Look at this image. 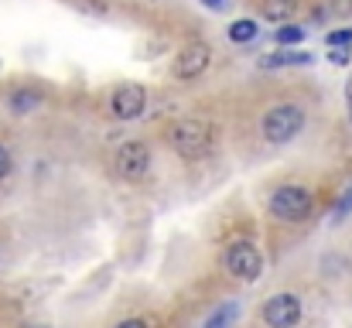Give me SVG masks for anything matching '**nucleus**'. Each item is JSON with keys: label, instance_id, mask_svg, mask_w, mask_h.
<instances>
[{"label": "nucleus", "instance_id": "obj_1", "mask_svg": "<svg viewBox=\"0 0 352 328\" xmlns=\"http://www.w3.org/2000/svg\"><path fill=\"white\" fill-rule=\"evenodd\" d=\"M171 147L178 151V157L199 161V157H206V154L212 151V127H209L206 120L188 116V120L175 123V130H171Z\"/></svg>", "mask_w": 352, "mask_h": 328}, {"label": "nucleus", "instance_id": "obj_2", "mask_svg": "<svg viewBox=\"0 0 352 328\" xmlns=\"http://www.w3.org/2000/svg\"><path fill=\"white\" fill-rule=\"evenodd\" d=\"M305 127V109L298 103H277L274 109H267L263 116V137L270 144H287L301 133Z\"/></svg>", "mask_w": 352, "mask_h": 328}, {"label": "nucleus", "instance_id": "obj_3", "mask_svg": "<svg viewBox=\"0 0 352 328\" xmlns=\"http://www.w3.org/2000/svg\"><path fill=\"white\" fill-rule=\"evenodd\" d=\"M270 212L284 222H301L311 212V192L301 185H284L270 195Z\"/></svg>", "mask_w": 352, "mask_h": 328}, {"label": "nucleus", "instance_id": "obj_4", "mask_svg": "<svg viewBox=\"0 0 352 328\" xmlns=\"http://www.w3.org/2000/svg\"><path fill=\"white\" fill-rule=\"evenodd\" d=\"M226 270L233 277H239V281H256L263 274V256H260V250L250 239H239V243H233L226 250Z\"/></svg>", "mask_w": 352, "mask_h": 328}, {"label": "nucleus", "instance_id": "obj_5", "mask_svg": "<svg viewBox=\"0 0 352 328\" xmlns=\"http://www.w3.org/2000/svg\"><path fill=\"white\" fill-rule=\"evenodd\" d=\"M209 62H212V48L206 41H192L175 55V76L178 79H199L209 69Z\"/></svg>", "mask_w": 352, "mask_h": 328}, {"label": "nucleus", "instance_id": "obj_6", "mask_svg": "<svg viewBox=\"0 0 352 328\" xmlns=\"http://www.w3.org/2000/svg\"><path fill=\"white\" fill-rule=\"evenodd\" d=\"M151 168V147L140 144V140H130L117 151V171L126 182H140Z\"/></svg>", "mask_w": 352, "mask_h": 328}, {"label": "nucleus", "instance_id": "obj_7", "mask_svg": "<svg viewBox=\"0 0 352 328\" xmlns=\"http://www.w3.org/2000/svg\"><path fill=\"white\" fill-rule=\"evenodd\" d=\"M263 322L270 328H294L301 322V301H298V294H274L263 305Z\"/></svg>", "mask_w": 352, "mask_h": 328}, {"label": "nucleus", "instance_id": "obj_8", "mask_svg": "<svg viewBox=\"0 0 352 328\" xmlns=\"http://www.w3.org/2000/svg\"><path fill=\"white\" fill-rule=\"evenodd\" d=\"M113 116L117 120H137L144 107H147V89L137 86V83H123L117 93H113Z\"/></svg>", "mask_w": 352, "mask_h": 328}, {"label": "nucleus", "instance_id": "obj_9", "mask_svg": "<svg viewBox=\"0 0 352 328\" xmlns=\"http://www.w3.org/2000/svg\"><path fill=\"white\" fill-rule=\"evenodd\" d=\"M298 10V0H260V14L270 24H287Z\"/></svg>", "mask_w": 352, "mask_h": 328}, {"label": "nucleus", "instance_id": "obj_10", "mask_svg": "<svg viewBox=\"0 0 352 328\" xmlns=\"http://www.w3.org/2000/svg\"><path fill=\"white\" fill-rule=\"evenodd\" d=\"M287 65H311L308 52H277V55H263L260 69H287Z\"/></svg>", "mask_w": 352, "mask_h": 328}, {"label": "nucleus", "instance_id": "obj_11", "mask_svg": "<svg viewBox=\"0 0 352 328\" xmlns=\"http://www.w3.org/2000/svg\"><path fill=\"white\" fill-rule=\"evenodd\" d=\"M256 31H260V28H256V21L239 17V21L230 24V31H226V34H230V41H236V45H246V41H253V38H256Z\"/></svg>", "mask_w": 352, "mask_h": 328}, {"label": "nucleus", "instance_id": "obj_12", "mask_svg": "<svg viewBox=\"0 0 352 328\" xmlns=\"http://www.w3.org/2000/svg\"><path fill=\"white\" fill-rule=\"evenodd\" d=\"M236 315H239V305H236V301H226V305L206 322V328H233Z\"/></svg>", "mask_w": 352, "mask_h": 328}, {"label": "nucleus", "instance_id": "obj_13", "mask_svg": "<svg viewBox=\"0 0 352 328\" xmlns=\"http://www.w3.org/2000/svg\"><path fill=\"white\" fill-rule=\"evenodd\" d=\"M305 34H308V28H301V24H284V28H277V45H298V41H305Z\"/></svg>", "mask_w": 352, "mask_h": 328}, {"label": "nucleus", "instance_id": "obj_14", "mask_svg": "<svg viewBox=\"0 0 352 328\" xmlns=\"http://www.w3.org/2000/svg\"><path fill=\"white\" fill-rule=\"evenodd\" d=\"M38 103H41V96H38V93H31V89H21V93H14V96H10L14 113H31Z\"/></svg>", "mask_w": 352, "mask_h": 328}, {"label": "nucleus", "instance_id": "obj_15", "mask_svg": "<svg viewBox=\"0 0 352 328\" xmlns=\"http://www.w3.org/2000/svg\"><path fill=\"white\" fill-rule=\"evenodd\" d=\"M329 58H332L336 65H349L352 62V45H332V48H329Z\"/></svg>", "mask_w": 352, "mask_h": 328}, {"label": "nucleus", "instance_id": "obj_16", "mask_svg": "<svg viewBox=\"0 0 352 328\" xmlns=\"http://www.w3.org/2000/svg\"><path fill=\"white\" fill-rule=\"evenodd\" d=\"M325 45H352V28H342V31H329L325 34Z\"/></svg>", "mask_w": 352, "mask_h": 328}, {"label": "nucleus", "instance_id": "obj_17", "mask_svg": "<svg viewBox=\"0 0 352 328\" xmlns=\"http://www.w3.org/2000/svg\"><path fill=\"white\" fill-rule=\"evenodd\" d=\"M329 14H336V17H352V0H329Z\"/></svg>", "mask_w": 352, "mask_h": 328}, {"label": "nucleus", "instance_id": "obj_18", "mask_svg": "<svg viewBox=\"0 0 352 328\" xmlns=\"http://www.w3.org/2000/svg\"><path fill=\"white\" fill-rule=\"evenodd\" d=\"M352 212V185H349V192L342 195V202L336 206V219H342V216H349Z\"/></svg>", "mask_w": 352, "mask_h": 328}, {"label": "nucleus", "instance_id": "obj_19", "mask_svg": "<svg viewBox=\"0 0 352 328\" xmlns=\"http://www.w3.org/2000/svg\"><path fill=\"white\" fill-rule=\"evenodd\" d=\"M10 168H14L10 151H7V147H0V178H7V175H10Z\"/></svg>", "mask_w": 352, "mask_h": 328}, {"label": "nucleus", "instance_id": "obj_20", "mask_svg": "<svg viewBox=\"0 0 352 328\" xmlns=\"http://www.w3.org/2000/svg\"><path fill=\"white\" fill-rule=\"evenodd\" d=\"M346 109H349V123H352V76H349V83H346Z\"/></svg>", "mask_w": 352, "mask_h": 328}, {"label": "nucleus", "instance_id": "obj_21", "mask_svg": "<svg viewBox=\"0 0 352 328\" xmlns=\"http://www.w3.org/2000/svg\"><path fill=\"white\" fill-rule=\"evenodd\" d=\"M117 328H147V325H144L140 318H126V322H120Z\"/></svg>", "mask_w": 352, "mask_h": 328}, {"label": "nucleus", "instance_id": "obj_22", "mask_svg": "<svg viewBox=\"0 0 352 328\" xmlns=\"http://www.w3.org/2000/svg\"><path fill=\"white\" fill-rule=\"evenodd\" d=\"M202 3H206V7H212V10H219V7H223L226 0H202Z\"/></svg>", "mask_w": 352, "mask_h": 328}, {"label": "nucleus", "instance_id": "obj_23", "mask_svg": "<svg viewBox=\"0 0 352 328\" xmlns=\"http://www.w3.org/2000/svg\"><path fill=\"white\" fill-rule=\"evenodd\" d=\"M24 328H45V325H24Z\"/></svg>", "mask_w": 352, "mask_h": 328}]
</instances>
